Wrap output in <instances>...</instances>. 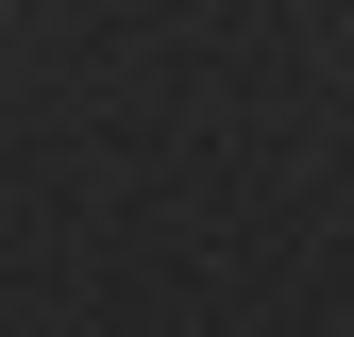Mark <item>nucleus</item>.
<instances>
[]
</instances>
